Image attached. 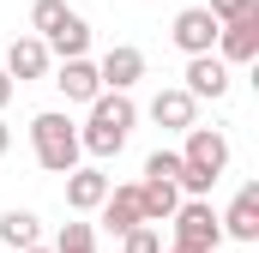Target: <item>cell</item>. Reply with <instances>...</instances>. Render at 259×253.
Segmentation results:
<instances>
[{
    "label": "cell",
    "mask_w": 259,
    "mask_h": 253,
    "mask_svg": "<svg viewBox=\"0 0 259 253\" xmlns=\"http://www.w3.org/2000/svg\"><path fill=\"white\" fill-rule=\"evenodd\" d=\"M229 169V139L217 133V126H187V151H181V175H175V187L187 193V199H205V193L217 187V175Z\"/></svg>",
    "instance_id": "6da1fadb"
},
{
    "label": "cell",
    "mask_w": 259,
    "mask_h": 253,
    "mask_svg": "<svg viewBox=\"0 0 259 253\" xmlns=\"http://www.w3.org/2000/svg\"><path fill=\"white\" fill-rule=\"evenodd\" d=\"M133 121H139V109H133L127 91H97V97H91V121H84V133H78V145H84L91 157H121Z\"/></svg>",
    "instance_id": "7a4b0ae2"
},
{
    "label": "cell",
    "mask_w": 259,
    "mask_h": 253,
    "mask_svg": "<svg viewBox=\"0 0 259 253\" xmlns=\"http://www.w3.org/2000/svg\"><path fill=\"white\" fill-rule=\"evenodd\" d=\"M30 151H36V163H42L49 175L78 169V157H84V145H78V126L66 121L61 109H42V115L30 121Z\"/></svg>",
    "instance_id": "3957f363"
},
{
    "label": "cell",
    "mask_w": 259,
    "mask_h": 253,
    "mask_svg": "<svg viewBox=\"0 0 259 253\" xmlns=\"http://www.w3.org/2000/svg\"><path fill=\"white\" fill-rule=\"evenodd\" d=\"M169 223H175V247H193V253H217V241H223V223H217L211 199H181Z\"/></svg>",
    "instance_id": "277c9868"
},
{
    "label": "cell",
    "mask_w": 259,
    "mask_h": 253,
    "mask_svg": "<svg viewBox=\"0 0 259 253\" xmlns=\"http://www.w3.org/2000/svg\"><path fill=\"white\" fill-rule=\"evenodd\" d=\"M211 49H217L229 66L259 61V6H253V12H241V18H229V24H217V43H211Z\"/></svg>",
    "instance_id": "5b68a950"
},
{
    "label": "cell",
    "mask_w": 259,
    "mask_h": 253,
    "mask_svg": "<svg viewBox=\"0 0 259 253\" xmlns=\"http://www.w3.org/2000/svg\"><path fill=\"white\" fill-rule=\"evenodd\" d=\"M187 97H199V103H205V97H211V103L229 97V61L211 55V49H205V55H187Z\"/></svg>",
    "instance_id": "8992f818"
},
{
    "label": "cell",
    "mask_w": 259,
    "mask_h": 253,
    "mask_svg": "<svg viewBox=\"0 0 259 253\" xmlns=\"http://www.w3.org/2000/svg\"><path fill=\"white\" fill-rule=\"evenodd\" d=\"M169 36H175V49H181V55H205V49L217 43V18H211L205 6H181V12H175V24H169Z\"/></svg>",
    "instance_id": "52a82bcc"
},
{
    "label": "cell",
    "mask_w": 259,
    "mask_h": 253,
    "mask_svg": "<svg viewBox=\"0 0 259 253\" xmlns=\"http://www.w3.org/2000/svg\"><path fill=\"white\" fill-rule=\"evenodd\" d=\"M97 78H103V91H133V85L145 78V55H139L133 43H115V49L97 61Z\"/></svg>",
    "instance_id": "ba28073f"
},
{
    "label": "cell",
    "mask_w": 259,
    "mask_h": 253,
    "mask_svg": "<svg viewBox=\"0 0 259 253\" xmlns=\"http://www.w3.org/2000/svg\"><path fill=\"white\" fill-rule=\"evenodd\" d=\"M151 121L169 126V133H187L199 121V97H187V85H169V91H157L151 97Z\"/></svg>",
    "instance_id": "9c48e42d"
},
{
    "label": "cell",
    "mask_w": 259,
    "mask_h": 253,
    "mask_svg": "<svg viewBox=\"0 0 259 253\" xmlns=\"http://www.w3.org/2000/svg\"><path fill=\"white\" fill-rule=\"evenodd\" d=\"M49 61H55V55H49V43H42V36H18V43L6 49V72H12V85L42 78V72H49Z\"/></svg>",
    "instance_id": "30bf717a"
},
{
    "label": "cell",
    "mask_w": 259,
    "mask_h": 253,
    "mask_svg": "<svg viewBox=\"0 0 259 253\" xmlns=\"http://www.w3.org/2000/svg\"><path fill=\"white\" fill-rule=\"evenodd\" d=\"M109 187H115V181H109L103 169H66V205H72L78 217L97 211V205L109 199Z\"/></svg>",
    "instance_id": "8fae6325"
},
{
    "label": "cell",
    "mask_w": 259,
    "mask_h": 253,
    "mask_svg": "<svg viewBox=\"0 0 259 253\" xmlns=\"http://www.w3.org/2000/svg\"><path fill=\"white\" fill-rule=\"evenodd\" d=\"M55 85H61L66 103H91L97 91H103V78H97V61H84V55H72V61H61V72H55Z\"/></svg>",
    "instance_id": "7c38bea8"
},
{
    "label": "cell",
    "mask_w": 259,
    "mask_h": 253,
    "mask_svg": "<svg viewBox=\"0 0 259 253\" xmlns=\"http://www.w3.org/2000/svg\"><path fill=\"white\" fill-rule=\"evenodd\" d=\"M97 211H103V229H109V235H127L133 223H145V205H139V187H109V199H103Z\"/></svg>",
    "instance_id": "4fadbf2b"
},
{
    "label": "cell",
    "mask_w": 259,
    "mask_h": 253,
    "mask_svg": "<svg viewBox=\"0 0 259 253\" xmlns=\"http://www.w3.org/2000/svg\"><path fill=\"white\" fill-rule=\"evenodd\" d=\"M217 223H223V235H235V241H259V187L253 181L235 193V205H229Z\"/></svg>",
    "instance_id": "5bb4252c"
},
{
    "label": "cell",
    "mask_w": 259,
    "mask_h": 253,
    "mask_svg": "<svg viewBox=\"0 0 259 253\" xmlns=\"http://www.w3.org/2000/svg\"><path fill=\"white\" fill-rule=\"evenodd\" d=\"M139 205H145V223H169L175 205H181V187L163 181V175H145V181H139Z\"/></svg>",
    "instance_id": "9a60e30c"
},
{
    "label": "cell",
    "mask_w": 259,
    "mask_h": 253,
    "mask_svg": "<svg viewBox=\"0 0 259 253\" xmlns=\"http://www.w3.org/2000/svg\"><path fill=\"white\" fill-rule=\"evenodd\" d=\"M42 43H49V55L72 61V55H84V49H91V24H84L78 12H66V18L55 24V30H49V36H42Z\"/></svg>",
    "instance_id": "2e32d148"
},
{
    "label": "cell",
    "mask_w": 259,
    "mask_h": 253,
    "mask_svg": "<svg viewBox=\"0 0 259 253\" xmlns=\"http://www.w3.org/2000/svg\"><path fill=\"white\" fill-rule=\"evenodd\" d=\"M0 241L18 253V247H30V241H42V223H36V211H6L0 217Z\"/></svg>",
    "instance_id": "e0dca14e"
},
{
    "label": "cell",
    "mask_w": 259,
    "mask_h": 253,
    "mask_svg": "<svg viewBox=\"0 0 259 253\" xmlns=\"http://www.w3.org/2000/svg\"><path fill=\"white\" fill-rule=\"evenodd\" d=\"M121 253H163V235H157V223H133L127 235H121Z\"/></svg>",
    "instance_id": "ac0fdd59"
},
{
    "label": "cell",
    "mask_w": 259,
    "mask_h": 253,
    "mask_svg": "<svg viewBox=\"0 0 259 253\" xmlns=\"http://www.w3.org/2000/svg\"><path fill=\"white\" fill-rule=\"evenodd\" d=\"M66 12H72V6H66V0H36V6H30V24H36V36H49V30H55V24H61Z\"/></svg>",
    "instance_id": "d6986e66"
},
{
    "label": "cell",
    "mask_w": 259,
    "mask_h": 253,
    "mask_svg": "<svg viewBox=\"0 0 259 253\" xmlns=\"http://www.w3.org/2000/svg\"><path fill=\"white\" fill-rule=\"evenodd\" d=\"M72 247H97V229H91V223H66L61 241H55V253H72Z\"/></svg>",
    "instance_id": "ffe728a7"
},
{
    "label": "cell",
    "mask_w": 259,
    "mask_h": 253,
    "mask_svg": "<svg viewBox=\"0 0 259 253\" xmlns=\"http://www.w3.org/2000/svg\"><path fill=\"white\" fill-rule=\"evenodd\" d=\"M145 175H163V181H175V175H181V151H151V157H145Z\"/></svg>",
    "instance_id": "44dd1931"
},
{
    "label": "cell",
    "mask_w": 259,
    "mask_h": 253,
    "mask_svg": "<svg viewBox=\"0 0 259 253\" xmlns=\"http://www.w3.org/2000/svg\"><path fill=\"white\" fill-rule=\"evenodd\" d=\"M253 6H259V0H211L205 12H211L217 24H229V18H241V12H253Z\"/></svg>",
    "instance_id": "7402d4cb"
},
{
    "label": "cell",
    "mask_w": 259,
    "mask_h": 253,
    "mask_svg": "<svg viewBox=\"0 0 259 253\" xmlns=\"http://www.w3.org/2000/svg\"><path fill=\"white\" fill-rule=\"evenodd\" d=\"M12 91H18V85H12V72H6V66H0V109H6V103H12Z\"/></svg>",
    "instance_id": "603a6c76"
},
{
    "label": "cell",
    "mask_w": 259,
    "mask_h": 253,
    "mask_svg": "<svg viewBox=\"0 0 259 253\" xmlns=\"http://www.w3.org/2000/svg\"><path fill=\"white\" fill-rule=\"evenodd\" d=\"M6 151H12V126L0 121V157H6Z\"/></svg>",
    "instance_id": "cb8c5ba5"
},
{
    "label": "cell",
    "mask_w": 259,
    "mask_h": 253,
    "mask_svg": "<svg viewBox=\"0 0 259 253\" xmlns=\"http://www.w3.org/2000/svg\"><path fill=\"white\" fill-rule=\"evenodd\" d=\"M18 253H55V247H42V241H30V247H18Z\"/></svg>",
    "instance_id": "d4e9b609"
},
{
    "label": "cell",
    "mask_w": 259,
    "mask_h": 253,
    "mask_svg": "<svg viewBox=\"0 0 259 253\" xmlns=\"http://www.w3.org/2000/svg\"><path fill=\"white\" fill-rule=\"evenodd\" d=\"M163 253H193V247H163Z\"/></svg>",
    "instance_id": "484cf974"
},
{
    "label": "cell",
    "mask_w": 259,
    "mask_h": 253,
    "mask_svg": "<svg viewBox=\"0 0 259 253\" xmlns=\"http://www.w3.org/2000/svg\"><path fill=\"white\" fill-rule=\"evenodd\" d=\"M72 253H97V247H72Z\"/></svg>",
    "instance_id": "4316f807"
}]
</instances>
